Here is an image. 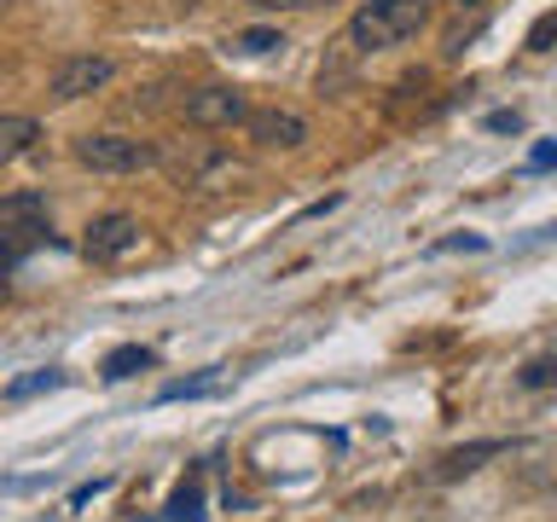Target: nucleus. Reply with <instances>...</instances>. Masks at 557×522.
I'll use <instances>...</instances> for the list:
<instances>
[{"instance_id":"obj_11","label":"nucleus","mask_w":557,"mask_h":522,"mask_svg":"<svg viewBox=\"0 0 557 522\" xmlns=\"http://www.w3.org/2000/svg\"><path fill=\"white\" fill-rule=\"evenodd\" d=\"M169 517H174V522H203V476H191V482L174 487Z\"/></svg>"},{"instance_id":"obj_5","label":"nucleus","mask_w":557,"mask_h":522,"mask_svg":"<svg viewBox=\"0 0 557 522\" xmlns=\"http://www.w3.org/2000/svg\"><path fill=\"white\" fill-rule=\"evenodd\" d=\"M116 76V59H104V52H76V59H64L52 70V99H87L99 94V87H111Z\"/></svg>"},{"instance_id":"obj_13","label":"nucleus","mask_w":557,"mask_h":522,"mask_svg":"<svg viewBox=\"0 0 557 522\" xmlns=\"http://www.w3.org/2000/svg\"><path fill=\"white\" fill-rule=\"evenodd\" d=\"M64 383V372H29V377H17L12 389H7V400H29V395H41V389H59Z\"/></svg>"},{"instance_id":"obj_4","label":"nucleus","mask_w":557,"mask_h":522,"mask_svg":"<svg viewBox=\"0 0 557 522\" xmlns=\"http://www.w3.org/2000/svg\"><path fill=\"white\" fill-rule=\"evenodd\" d=\"M186 122L191 128H244L250 122V94L233 82H209L198 94H186Z\"/></svg>"},{"instance_id":"obj_17","label":"nucleus","mask_w":557,"mask_h":522,"mask_svg":"<svg viewBox=\"0 0 557 522\" xmlns=\"http://www.w3.org/2000/svg\"><path fill=\"white\" fill-rule=\"evenodd\" d=\"M552 41H557V12H552V17H540V24L529 29V47H534V52H546Z\"/></svg>"},{"instance_id":"obj_8","label":"nucleus","mask_w":557,"mask_h":522,"mask_svg":"<svg viewBox=\"0 0 557 522\" xmlns=\"http://www.w3.org/2000/svg\"><path fill=\"white\" fill-rule=\"evenodd\" d=\"M35 139H41V122L35 116H17V111H0V169L17 163Z\"/></svg>"},{"instance_id":"obj_7","label":"nucleus","mask_w":557,"mask_h":522,"mask_svg":"<svg viewBox=\"0 0 557 522\" xmlns=\"http://www.w3.org/2000/svg\"><path fill=\"white\" fill-rule=\"evenodd\" d=\"M244 134H250L261 151H296V146H308V116H296V111H285V104H273V111H250Z\"/></svg>"},{"instance_id":"obj_21","label":"nucleus","mask_w":557,"mask_h":522,"mask_svg":"<svg viewBox=\"0 0 557 522\" xmlns=\"http://www.w3.org/2000/svg\"><path fill=\"white\" fill-rule=\"evenodd\" d=\"M0 12H7V0H0Z\"/></svg>"},{"instance_id":"obj_3","label":"nucleus","mask_w":557,"mask_h":522,"mask_svg":"<svg viewBox=\"0 0 557 522\" xmlns=\"http://www.w3.org/2000/svg\"><path fill=\"white\" fill-rule=\"evenodd\" d=\"M76 163L99 169V174H139L157 163V146L151 139H134V134H82Z\"/></svg>"},{"instance_id":"obj_15","label":"nucleus","mask_w":557,"mask_h":522,"mask_svg":"<svg viewBox=\"0 0 557 522\" xmlns=\"http://www.w3.org/2000/svg\"><path fill=\"white\" fill-rule=\"evenodd\" d=\"M256 12H308V7H325V0H244Z\"/></svg>"},{"instance_id":"obj_18","label":"nucleus","mask_w":557,"mask_h":522,"mask_svg":"<svg viewBox=\"0 0 557 522\" xmlns=\"http://www.w3.org/2000/svg\"><path fill=\"white\" fill-rule=\"evenodd\" d=\"M487 128H494V134H522V116L517 111H494V116H487Z\"/></svg>"},{"instance_id":"obj_14","label":"nucleus","mask_w":557,"mask_h":522,"mask_svg":"<svg viewBox=\"0 0 557 522\" xmlns=\"http://www.w3.org/2000/svg\"><path fill=\"white\" fill-rule=\"evenodd\" d=\"M552 383H557V355H540L522 365V389H552Z\"/></svg>"},{"instance_id":"obj_6","label":"nucleus","mask_w":557,"mask_h":522,"mask_svg":"<svg viewBox=\"0 0 557 522\" xmlns=\"http://www.w3.org/2000/svg\"><path fill=\"white\" fill-rule=\"evenodd\" d=\"M139 238H146V226H139L134 215H99L94 226H87L82 250H87V261H122V256L139 250Z\"/></svg>"},{"instance_id":"obj_12","label":"nucleus","mask_w":557,"mask_h":522,"mask_svg":"<svg viewBox=\"0 0 557 522\" xmlns=\"http://www.w3.org/2000/svg\"><path fill=\"white\" fill-rule=\"evenodd\" d=\"M226 47H233V52H250V59H261V52H273V47H285V35H278V29H268V24H261V29H238V35H233V41H226Z\"/></svg>"},{"instance_id":"obj_9","label":"nucleus","mask_w":557,"mask_h":522,"mask_svg":"<svg viewBox=\"0 0 557 522\" xmlns=\"http://www.w3.org/2000/svg\"><path fill=\"white\" fill-rule=\"evenodd\" d=\"M494 452H505V442H470V447H453V452H442V464H435V476L442 482H453V476H470L482 459H494Z\"/></svg>"},{"instance_id":"obj_10","label":"nucleus","mask_w":557,"mask_h":522,"mask_svg":"<svg viewBox=\"0 0 557 522\" xmlns=\"http://www.w3.org/2000/svg\"><path fill=\"white\" fill-rule=\"evenodd\" d=\"M146 365H151V348H139V343H122V348H111V355H104V365H99V372L111 377V383H122V377L146 372Z\"/></svg>"},{"instance_id":"obj_1","label":"nucleus","mask_w":557,"mask_h":522,"mask_svg":"<svg viewBox=\"0 0 557 522\" xmlns=\"http://www.w3.org/2000/svg\"><path fill=\"white\" fill-rule=\"evenodd\" d=\"M430 0H360L355 17H348V41L360 52H389L400 41L430 29Z\"/></svg>"},{"instance_id":"obj_16","label":"nucleus","mask_w":557,"mask_h":522,"mask_svg":"<svg viewBox=\"0 0 557 522\" xmlns=\"http://www.w3.org/2000/svg\"><path fill=\"white\" fill-rule=\"evenodd\" d=\"M209 389H215V377H198V383H169V389L157 395V400H186V395H209Z\"/></svg>"},{"instance_id":"obj_19","label":"nucleus","mask_w":557,"mask_h":522,"mask_svg":"<svg viewBox=\"0 0 557 522\" xmlns=\"http://www.w3.org/2000/svg\"><path fill=\"white\" fill-rule=\"evenodd\" d=\"M529 169H557V146H552V139H540V146L529 151Z\"/></svg>"},{"instance_id":"obj_20","label":"nucleus","mask_w":557,"mask_h":522,"mask_svg":"<svg viewBox=\"0 0 557 522\" xmlns=\"http://www.w3.org/2000/svg\"><path fill=\"white\" fill-rule=\"evenodd\" d=\"M453 7H476V0H453Z\"/></svg>"},{"instance_id":"obj_2","label":"nucleus","mask_w":557,"mask_h":522,"mask_svg":"<svg viewBox=\"0 0 557 522\" xmlns=\"http://www.w3.org/2000/svg\"><path fill=\"white\" fill-rule=\"evenodd\" d=\"M52 244V209L41 191H7L0 198V273H12L29 250Z\"/></svg>"}]
</instances>
